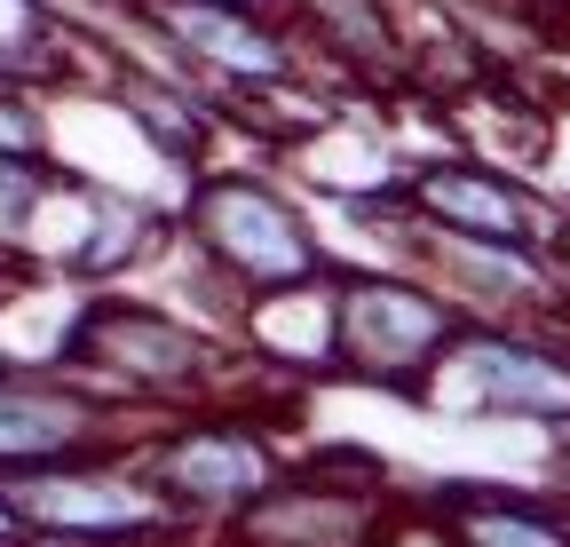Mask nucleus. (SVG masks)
<instances>
[{
	"mask_svg": "<svg viewBox=\"0 0 570 547\" xmlns=\"http://www.w3.org/2000/svg\"><path fill=\"white\" fill-rule=\"evenodd\" d=\"M404 215L420 231H452V238H508V246H547L554 215L539 207V191L515 167L491 159H428L404 183Z\"/></svg>",
	"mask_w": 570,
	"mask_h": 547,
	"instance_id": "nucleus-10",
	"label": "nucleus"
},
{
	"mask_svg": "<svg viewBox=\"0 0 570 547\" xmlns=\"http://www.w3.org/2000/svg\"><path fill=\"white\" fill-rule=\"evenodd\" d=\"M127 404L88 389L63 365H0V476L71 460V452H111L127 429Z\"/></svg>",
	"mask_w": 570,
	"mask_h": 547,
	"instance_id": "nucleus-9",
	"label": "nucleus"
},
{
	"mask_svg": "<svg viewBox=\"0 0 570 547\" xmlns=\"http://www.w3.org/2000/svg\"><path fill=\"white\" fill-rule=\"evenodd\" d=\"M444 524L460 547H570V516L515 500V492H491V485H452Z\"/></svg>",
	"mask_w": 570,
	"mask_h": 547,
	"instance_id": "nucleus-14",
	"label": "nucleus"
},
{
	"mask_svg": "<svg viewBox=\"0 0 570 547\" xmlns=\"http://www.w3.org/2000/svg\"><path fill=\"white\" fill-rule=\"evenodd\" d=\"M444 421L570 429V333L562 325H460L420 389Z\"/></svg>",
	"mask_w": 570,
	"mask_h": 547,
	"instance_id": "nucleus-4",
	"label": "nucleus"
},
{
	"mask_svg": "<svg viewBox=\"0 0 570 547\" xmlns=\"http://www.w3.org/2000/svg\"><path fill=\"white\" fill-rule=\"evenodd\" d=\"M142 476L167 492V508L183 524H238L285 476V460H277L269 429L246 413H183L142 445Z\"/></svg>",
	"mask_w": 570,
	"mask_h": 547,
	"instance_id": "nucleus-7",
	"label": "nucleus"
},
{
	"mask_svg": "<svg viewBox=\"0 0 570 547\" xmlns=\"http://www.w3.org/2000/svg\"><path fill=\"white\" fill-rule=\"evenodd\" d=\"M56 365L80 373L88 389H104L111 404H190L214 389V341L167 310V302H135V294H96L71 302Z\"/></svg>",
	"mask_w": 570,
	"mask_h": 547,
	"instance_id": "nucleus-2",
	"label": "nucleus"
},
{
	"mask_svg": "<svg viewBox=\"0 0 570 547\" xmlns=\"http://www.w3.org/2000/svg\"><path fill=\"white\" fill-rule=\"evenodd\" d=\"M104 80H111V104L135 119V135L175 175L206 167V144H214V127H223V104H214L198 80H175V72H159V64H127V56L104 64Z\"/></svg>",
	"mask_w": 570,
	"mask_h": 547,
	"instance_id": "nucleus-11",
	"label": "nucleus"
},
{
	"mask_svg": "<svg viewBox=\"0 0 570 547\" xmlns=\"http://www.w3.org/2000/svg\"><path fill=\"white\" fill-rule=\"evenodd\" d=\"M0 547H17V539H0Z\"/></svg>",
	"mask_w": 570,
	"mask_h": 547,
	"instance_id": "nucleus-18",
	"label": "nucleus"
},
{
	"mask_svg": "<svg viewBox=\"0 0 570 547\" xmlns=\"http://www.w3.org/2000/svg\"><path fill=\"white\" fill-rule=\"evenodd\" d=\"M0 500H9L24 539H56V547H127V539L183 531L167 492L142 468L111 460V452H71V460L9 468L0 476Z\"/></svg>",
	"mask_w": 570,
	"mask_h": 547,
	"instance_id": "nucleus-5",
	"label": "nucleus"
},
{
	"mask_svg": "<svg viewBox=\"0 0 570 547\" xmlns=\"http://www.w3.org/2000/svg\"><path fill=\"white\" fill-rule=\"evenodd\" d=\"M412 223V215H404ZM420 270L468 325H562L570 318V279L554 246H508V238H452V231H420L396 254Z\"/></svg>",
	"mask_w": 570,
	"mask_h": 547,
	"instance_id": "nucleus-6",
	"label": "nucleus"
},
{
	"mask_svg": "<svg viewBox=\"0 0 570 547\" xmlns=\"http://www.w3.org/2000/svg\"><path fill=\"white\" fill-rule=\"evenodd\" d=\"M285 17H294L302 40H317L333 64L365 80H389L404 64V32L389 17V0H285Z\"/></svg>",
	"mask_w": 570,
	"mask_h": 547,
	"instance_id": "nucleus-13",
	"label": "nucleus"
},
{
	"mask_svg": "<svg viewBox=\"0 0 570 547\" xmlns=\"http://www.w3.org/2000/svg\"><path fill=\"white\" fill-rule=\"evenodd\" d=\"M17 547H56V539H17Z\"/></svg>",
	"mask_w": 570,
	"mask_h": 547,
	"instance_id": "nucleus-17",
	"label": "nucleus"
},
{
	"mask_svg": "<svg viewBox=\"0 0 570 547\" xmlns=\"http://www.w3.org/2000/svg\"><path fill=\"white\" fill-rule=\"evenodd\" d=\"M175 231H183V246L206 270H223L238 294L302 286V279H325L333 270V254L317 246L309 215L254 167H198V175H183Z\"/></svg>",
	"mask_w": 570,
	"mask_h": 547,
	"instance_id": "nucleus-1",
	"label": "nucleus"
},
{
	"mask_svg": "<svg viewBox=\"0 0 570 547\" xmlns=\"http://www.w3.org/2000/svg\"><path fill=\"white\" fill-rule=\"evenodd\" d=\"M468 318L420 279V270H333V373L396 389L420 404L436 358L452 350V333Z\"/></svg>",
	"mask_w": 570,
	"mask_h": 547,
	"instance_id": "nucleus-3",
	"label": "nucleus"
},
{
	"mask_svg": "<svg viewBox=\"0 0 570 547\" xmlns=\"http://www.w3.org/2000/svg\"><path fill=\"white\" fill-rule=\"evenodd\" d=\"M127 9L151 25V40L167 56H183L206 80L214 104H238L254 88H285L309 72L302 32L277 25L269 9H254V0H127Z\"/></svg>",
	"mask_w": 570,
	"mask_h": 547,
	"instance_id": "nucleus-8",
	"label": "nucleus"
},
{
	"mask_svg": "<svg viewBox=\"0 0 570 547\" xmlns=\"http://www.w3.org/2000/svg\"><path fill=\"white\" fill-rule=\"evenodd\" d=\"M238 341L277 373H325L333 365V270L325 279H302V286L246 294Z\"/></svg>",
	"mask_w": 570,
	"mask_h": 547,
	"instance_id": "nucleus-12",
	"label": "nucleus"
},
{
	"mask_svg": "<svg viewBox=\"0 0 570 547\" xmlns=\"http://www.w3.org/2000/svg\"><path fill=\"white\" fill-rule=\"evenodd\" d=\"M56 167L48 159H0V262H24V246H32V223H40V207L56 198Z\"/></svg>",
	"mask_w": 570,
	"mask_h": 547,
	"instance_id": "nucleus-15",
	"label": "nucleus"
},
{
	"mask_svg": "<svg viewBox=\"0 0 570 547\" xmlns=\"http://www.w3.org/2000/svg\"><path fill=\"white\" fill-rule=\"evenodd\" d=\"M0 159H48V111L32 80H0Z\"/></svg>",
	"mask_w": 570,
	"mask_h": 547,
	"instance_id": "nucleus-16",
	"label": "nucleus"
}]
</instances>
